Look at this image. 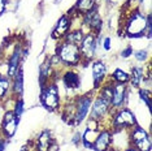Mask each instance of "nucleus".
Wrapping results in <instances>:
<instances>
[{"label": "nucleus", "mask_w": 152, "mask_h": 151, "mask_svg": "<svg viewBox=\"0 0 152 151\" xmlns=\"http://www.w3.org/2000/svg\"><path fill=\"white\" fill-rule=\"evenodd\" d=\"M99 9V3L98 0H77L75 4L68 11L66 15H69L73 20L81 18L86 13Z\"/></svg>", "instance_id": "16"}, {"label": "nucleus", "mask_w": 152, "mask_h": 151, "mask_svg": "<svg viewBox=\"0 0 152 151\" xmlns=\"http://www.w3.org/2000/svg\"><path fill=\"white\" fill-rule=\"evenodd\" d=\"M100 46L103 47V50L104 51H110V48H112V39H110L109 37H104L103 38V40H102V44Z\"/></svg>", "instance_id": "28"}, {"label": "nucleus", "mask_w": 152, "mask_h": 151, "mask_svg": "<svg viewBox=\"0 0 152 151\" xmlns=\"http://www.w3.org/2000/svg\"><path fill=\"white\" fill-rule=\"evenodd\" d=\"M11 78L7 77L4 73H0V104L5 103L7 99L11 97Z\"/></svg>", "instance_id": "22"}, {"label": "nucleus", "mask_w": 152, "mask_h": 151, "mask_svg": "<svg viewBox=\"0 0 152 151\" xmlns=\"http://www.w3.org/2000/svg\"><path fill=\"white\" fill-rule=\"evenodd\" d=\"M11 97L13 98H22L23 95V69L20 68L17 73L11 78Z\"/></svg>", "instance_id": "20"}, {"label": "nucleus", "mask_w": 152, "mask_h": 151, "mask_svg": "<svg viewBox=\"0 0 152 151\" xmlns=\"http://www.w3.org/2000/svg\"><path fill=\"white\" fill-rule=\"evenodd\" d=\"M133 52H134V50H133V46H126L125 48H124L122 51H121V57L122 59H127V57H130L131 55H133Z\"/></svg>", "instance_id": "29"}, {"label": "nucleus", "mask_w": 152, "mask_h": 151, "mask_svg": "<svg viewBox=\"0 0 152 151\" xmlns=\"http://www.w3.org/2000/svg\"><path fill=\"white\" fill-rule=\"evenodd\" d=\"M127 138H129V145L133 146L137 151H151L152 149L150 133L139 124L127 130Z\"/></svg>", "instance_id": "7"}, {"label": "nucleus", "mask_w": 152, "mask_h": 151, "mask_svg": "<svg viewBox=\"0 0 152 151\" xmlns=\"http://www.w3.org/2000/svg\"><path fill=\"white\" fill-rule=\"evenodd\" d=\"M112 139H113V130L110 129L109 126H102L91 150L108 151L110 147H112Z\"/></svg>", "instance_id": "18"}, {"label": "nucleus", "mask_w": 152, "mask_h": 151, "mask_svg": "<svg viewBox=\"0 0 152 151\" xmlns=\"http://www.w3.org/2000/svg\"><path fill=\"white\" fill-rule=\"evenodd\" d=\"M122 151H137V150H135V149H134V147H133V146H127V147H126V149H124Z\"/></svg>", "instance_id": "34"}, {"label": "nucleus", "mask_w": 152, "mask_h": 151, "mask_svg": "<svg viewBox=\"0 0 152 151\" xmlns=\"http://www.w3.org/2000/svg\"><path fill=\"white\" fill-rule=\"evenodd\" d=\"M53 142H55V138H53L52 132L50 129H43L33 139V142L30 143V147H31L33 151H50Z\"/></svg>", "instance_id": "17"}, {"label": "nucleus", "mask_w": 152, "mask_h": 151, "mask_svg": "<svg viewBox=\"0 0 152 151\" xmlns=\"http://www.w3.org/2000/svg\"><path fill=\"white\" fill-rule=\"evenodd\" d=\"M129 78L130 76L126 70H122L121 68H116L112 72V74L108 76V80L110 82H115V84H126L129 85Z\"/></svg>", "instance_id": "24"}, {"label": "nucleus", "mask_w": 152, "mask_h": 151, "mask_svg": "<svg viewBox=\"0 0 152 151\" xmlns=\"http://www.w3.org/2000/svg\"><path fill=\"white\" fill-rule=\"evenodd\" d=\"M130 78H129V87H133V89H144L146 84L150 85V81H151V63L148 61L146 68L140 67V65H134L131 67L130 69Z\"/></svg>", "instance_id": "9"}, {"label": "nucleus", "mask_w": 152, "mask_h": 151, "mask_svg": "<svg viewBox=\"0 0 152 151\" xmlns=\"http://www.w3.org/2000/svg\"><path fill=\"white\" fill-rule=\"evenodd\" d=\"M81 134H82L81 132H77V133H75V134L73 136V138H72V143H73V145H75V146H79V145H81Z\"/></svg>", "instance_id": "30"}, {"label": "nucleus", "mask_w": 152, "mask_h": 151, "mask_svg": "<svg viewBox=\"0 0 152 151\" xmlns=\"http://www.w3.org/2000/svg\"><path fill=\"white\" fill-rule=\"evenodd\" d=\"M39 100L42 107H44V109H47L48 112H60L61 106H63V99H61L57 82L51 81L40 89Z\"/></svg>", "instance_id": "4"}, {"label": "nucleus", "mask_w": 152, "mask_h": 151, "mask_svg": "<svg viewBox=\"0 0 152 151\" xmlns=\"http://www.w3.org/2000/svg\"><path fill=\"white\" fill-rule=\"evenodd\" d=\"M61 82H63L64 87L66 90L70 91H75L81 87L82 80H81V76L77 72V69H72V68H66V69H63L60 74Z\"/></svg>", "instance_id": "19"}, {"label": "nucleus", "mask_w": 152, "mask_h": 151, "mask_svg": "<svg viewBox=\"0 0 152 151\" xmlns=\"http://www.w3.org/2000/svg\"><path fill=\"white\" fill-rule=\"evenodd\" d=\"M129 91H130L129 85H126V84H115V82H113L112 100H110L112 109L125 107L126 103H127V99H129Z\"/></svg>", "instance_id": "15"}, {"label": "nucleus", "mask_w": 152, "mask_h": 151, "mask_svg": "<svg viewBox=\"0 0 152 151\" xmlns=\"http://www.w3.org/2000/svg\"><path fill=\"white\" fill-rule=\"evenodd\" d=\"M90 65H91V77L92 84H94L92 90L96 91L108 80V68H107V64L102 59H94L90 63Z\"/></svg>", "instance_id": "13"}, {"label": "nucleus", "mask_w": 152, "mask_h": 151, "mask_svg": "<svg viewBox=\"0 0 152 151\" xmlns=\"http://www.w3.org/2000/svg\"><path fill=\"white\" fill-rule=\"evenodd\" d=\"M55 55L58 57V60H60V63L63 65L64 69H66V68L77 69L82 63L81 52H79V46L68 42V40H65V39L56 42Z\"/></svg>", "instance_id": "2"}, {"label": "nucleus", "mask_w": 152, "mask_h": 151, "mask_svg": "<svg viewBox=\"0 0 152 151\" xmlns=\"http://www.w3.org/2000/svg\"><path fill=\"white\" fill-rule=\"evenodd\" d=\"M5 1H7V3H9V1H11V0H5Z\"/></svg>", "instance_id": "36"}, {"label": "nucleus", "mask_w": 152, "mask_h": 151, "mask_svg": "<svg viewBox=\"0 0 152 151\" xmlns=\"http://www.w3.org/2000/svg\"><path fill=\"white\" fill-rule=\"evenodd\" d=\"M137 124L138 120L135 117V113L125 106L117 109H112L107 126H109L113 132H117V130H129Z\"/></svg>", "instance_id": "3"}, {"label": "nucleus", "mask_w": 152, "mask_h": 151, "mask_svg": "<svg viewBox=\"0 0 152 151\" xmlns=\"http://www.w3.org/2000/svg\"><path fill=\"white\" fill-rule=\"evenodd\" d=\"M138 92H139V99L143 102V104H146V107L151 109V90L150 89H139Z\"/></svg>", "instance_id": "26"}, {"label": "nucleus", "mask_w": 152, "mask_h": 151, "mask_svg": "<svg viewBox=\"0 0 152 151\" xmlns=\"http://www.w3.org/2000/svg\"><path fill=\"white\" fill-rule=\"evenodd\" d=\"M11 109L18 117H21L22 113L25 112V103H23V99L22 98H13V107Z\"/></svg>", "instance_id": "25"}, {"label": "nucleus", "mask_w": 152, "mask_h": 151, "mask_svg": "<svg viewBox=\"0 0 152 151\" xmlns=\"http://www.w3.org/2000/svg\"><path fill=\"white\" fill-rule=\"evenodd\" d=\"M7 8H8V3H7L5 0H0V17L5 13Z\"/></svg>", "instance_id": "31"}, {"label": "nucleus", "mask_w": 152, "mask_h": 151, "mask_svg": "<svg viewBox=\"0 0 152 151\" xmlns=\"http://www.w3.org/2000/svg\"><path fill=\"white\" fill-rule=\"evenodd\" d=\"M108 151H120V150H117V149H115V147H110V149H109Z\"/></svg>", "instance_id": "35"}, {"label": "nucleus", "mask_w": 152, "mask_h": 151, "mask_svg": "<svg viewBox=\"0 0 152 151\" xmlns=\"http://www.w3.org/2000/svg\"><path fill=\"white\" fill-rule=\"evenodd\" d=\"M20 120L21 117H18L12 109H5V112L3 113L1 121H0V136H3L8 141L13 138L18 129Z\"/></svg>", "instance_id": "10"}, {"label": "nucleus", "mask_w": 152, "mask_h": 151, "mask_svg": "<svg viewBox=\"0 0 152 151\" xmlns=\"http://www.w3.org/2000/svg\"><path fill=\"white\" fill-rule=\"evenodd\" d=\"M73 18H72L69 15L64 13L60 18L57 20L56 25L53 26L52 32H51V38L55 40V42H58V40H63L66 34L73 29Z\"/></svg>", "instance_id": "14"}, {"label": "nucleus", "mask_w": 152, "mask_h": 151, "mask_svg": "<svg viewBox=\"0 0 152 151\" xmlns=\"http://www.w3.org/2000/svg\"><path fill=\"white\" fill-rule=\"evenodd\" d=\"M7 146H8V139L4 138L3 136H0V151H5Z\"/></svg>", "instance_id": "32"}, {"label": "nucleus", "mask_w": 152, "mask_h": 151, "mask_svg": "<svg viewBox=\"0 0 152 151\" xmlns=\"http://www.w3.org/2000/svg\"><path fill=\"white\" fill-rule=\"evenodd\" d=\"M81 27L85 32H91L94 34H102L103 30V17L99 13V9L91 11L81 17Z\"/></svg>", "instance_id": "12"}, {"label": "nucleus", "mask_w": 152, "mask_h": 151, "mask_svg": "<svg viewBox=\"0 0 152 151\" xmlns=\"http://www.w3.org/2000/svg\"><path fill=\"white\" fill-rule=\"evenodd\" d=\"M131 56H134V59H135L137 63H139V64H146L148 63V52L146 50H137V51H134L133 55Z\"/></svg>", "instance_id": "27"}, {"label": "nucleus", "mask_w": 152, "mask_h": 151, "mask_svg": "<svg viewBox=\"0 0 152 151\" xmlns=\"http://www.w3.org/2000/svg\"><path fill=\"white\" fill-rule=\"evenodd\" d=\"M26 55H27V50L22 48V46H20V44H16L15 50L9 54V56L5 60V73L4 74L7 77L12 78L17 73V70L20 68H22L21 64L23 59L26 57Z\"/></svg>", "instance_id": "11"}, {"label": "nucleus", "mask_w": 152, "mask_h": 151, "mask_svg": "<svg viewBox=\"0 0 152 151\" xmlns=\"http://www.w3.org/2000/svg\"><path fill=\"white\" fill-rule=\"evenodd\" d=\"M100 128H90V126H85L83 133L81 134V145L87 150L92 149V145H94L96 137L99 134Z\"/></svg>", "instance_id": "21"}, {"label": "nucleus", "mask_w": 152, "mask_h": 151, "mask_svg": "<svg viewBox=\"0 0 152 151\" xmlns=\"http://www.w3.org/2000/svg\"><path fill=\"white\" fill-rule=\"evenodd\" d=\"M102 42V34H94L91 32H86L85 37L79 44V52L82 57V67H87L95 59L98 48Z\"/></svg>", "instance_id": "5"}, {"label": "nucleus", "mask_w": 152, "mask_h": 151, "mask_svg": "<svg viewBox=\"0 0 152 151\" xmlns=\"http://www.w3.org/2000/svg\"><path fill=\"white\" fill-rule=\"evenodd\" d=\"M110 112H112L110 100L104 97H102L98 92H95L94 99H92V103H91V109H90L88 117L99 121L103 126H107Z\"/></svg>", "instance_id": "6"}, {"label": "nucleus", "mask_w": 152, "mask_h": 151, "mask_svg": "<svg viewBox=\"0 0 152 151\" xmlns=\"http://www.w3.org/2000/svg\"><path fill=\"white\" fill-rule=\"evenodd\" d=\"M120 27V35L129 39H137L142 37L151 38L152 16L151 13L146 15L139 8L133 7V8H129V13H126Z\"/></svg>", "instance_id": "1"}, {"label": "nucleus", "mask_w": 152, "mask_h": 151, "mask_svg": "<svg viewBox=\"0 0 152 151\" xmlns=\"http://www.w3.org/2000/svg\"><path fill=\"white\" fill-rule=\"evenodd\" d=\"M85 33L86 32L81 26L73 27V29L66 34V37H65L64 39L68 40V42H70V43H74V44H77V46H79L82 42V39H83V37H85Z\"/></svg>", "instance_id": "23"}, {"label": "nucleus", "mask_w": 152, "mask_h": 151, "mask_svg": "<svg viewBox=\"0 0 152 151\" xmlns=\"http://www.w3.org/2000/svg\"><path fill=\"white\" fill-rule=\"evenodd\" d=\"M20 151H33V150H31V147H30L29 145H27V146H23V147H22V149L20 150Z\"/></svg>", "instance_id": "33"}, {"label": "nucleus", "mask_w": 152, "mask_h": 151, "mask_svg": "<svg viewBox=\"0 0 152 151\" xmlns=\"http://www.w3.org/2000/svg\"><path fill=\"white\" fill-rule=\"evenodd\" d=\"M94 95H95V91L91 90V91L85 92V94H81V95L74 97V103H75V126H79L82 122L86 121V119L88 117Z\"/></svg>", "instance_id": "8"}]
</instances>
